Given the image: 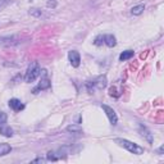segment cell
Segmentation results:
<instances>
[{"instance_id": "6da1fadb", "label": "cell", "mask_w": 164, "mask_h": 164, "mask_svg": "<svg viewBox=\"0 0 164 164\" xmlns=\"http://www.w3.org/2000/svg\"><path fill=\"white\" fill-rule=\"evenodd\" d=\"M119 146H122V148L127 149L129 153L132 154H136V155H141L144 154V148H141V146H139L137 144H133L131 141H128L126 139H116L114 140Z\"/></svg>"}, {"instance_id": "9a60e30c", "label": "cell", "mask_w": 164, "mask_h": 164, "mask_svg": "<svg viewBox=\"0 0 164 164\" xmlns=\"http://www.w3.org/2000/svg\"><path fill=\"white\" fill-rule=\"evenodd\" d=\"M103 42H104V36H98L96 39H95V41H94V44L95 45H98V46H100Z\"/></svg>"}, {"instance_id": "7c38bea8", "label": "cell", "mask_w": 164, "mask_h": 164, "mask_svg": "<svg viewBox=\"0 0 164 164\" xmlns=\"http://www.w3.org/2000/svg\"><path fill=\"white\" fill-rule=\"evenodd\" d=\"M12 148L11 145L8 144H0V157H3V155H6L8 153H11Z\"/></svg>"}, {"instance_id": "ba28073f", "label": "cell", "mask_w": 164, "mask_h": 164, "mask_svg": "<svg viewBox=\"0 0 164 164\" xmlns=\"http://www.w3.org/2000/svg\"><path fill=\"white\" fill-rule=\"evenodd\" d=\"M0 133H2L3 136H5V137H12L13 136V129L9 126H6L5 122L0 123Z\"/></svg>"}, {"instance_id": "2e32d148", "label": "cell", "mask_w": 164, "mask_h": 164, "mask_svg": "<svg viewBox=\"0 0 164 164\" xmlns=\"http://www.w3.org/2000/svg\"><path fill=\"white\" fill-rule=\"evenodd\" d=\"M6 122V114L4 111H0V123H4Z\"/></svg>"}, {"instance_id": "52a82bcc", "label": "cell", "mask_w": 164, "mask_h": 164, "mask_svg": "<svg viewBox=\"0 0 164 164\" xmlns=\"http://www.w3.org/2000/svg\"><path fill=\"white\" fill-rule=\"evenodd\" d=\"M9 107H11L14 111H21V110L24 108L23 103H22L21 100H18V99H11V100H9Z\"/></svg>"}, {"instance_id": "8fae6325", "label": "cell", "mask_w": 164, "mask_h": 164, "mask_svg": "<svg viewBox=\"0 0 164 164\" xmlns=\"http://www.w3.org/2000/svg\"><path fill=\"white\" fill-rule=\"evenodd\" d=\"M132 57H133V51H132V50H126V51H123V53L119 55V60H122V62H124V60L131 59Z\"/></svg>"}, {"instance_id": "9c48e42d", "label": "cell", "mask_w": 164, "mask_h": 164, "mask_svg": "<svg viewBox=\"0 0 164 164\" xmlns=\"http://www.w3.org/2000/svg\"><path fill=\"white\" fill-rule=\"evenodd\" d=\"M140 132H141V136H142V137H145V139L148 140L150 144L153 142V135H151V133H150V132H149L148 129H146L142 124H140Z\"/></svg>"}, {"instance_id": "7a4b0ae2", "label": "cell", "mask_w": 164, "mask_h": 164, "mask_svg": "<svg viewBox=\"0 0 164 164\" xmlns=\"http://www.w3.org/2000/svg\"><path fill=\"white\" fill-rule=\"evenodd\" d=\"M40 65L37 62H32L28 68H27V71H26V74H24V81L26 82H33L37 77L40 76Z\"/></svg>"}, {"instance_id": "5bb4252c", "label": "cell", "mask_w": 164, "mask_h": 164, "mask_svg": "<svg viewBox=\"0 0 164 164\" xmlns=\"http://www.w3.org/2000/svg\"><path fill=\"white\" fill-rule=\"evenodd\" d=\"M67 131H69V132H76V133H80V132H82V127L72 124V126H68V127H67Z\"/></svg>"}, {"instance_id": "277c9868", "label": "cell", "mask_w": 164, "mask_h": 164, "mask_svg": "<svg viewBox=\"0 0 164 164\" xmlns=\"http://www.w3.org/2000/svg\"><path fill=\"white\" fill-rule=\"evenodd\" d=\"M40 74H41L42 78L40 81V83L32 90L33 94H37L39 91H42V90H48V89H50V86H51V82L48 78V72L45 69H42V71H40Z\"/></svg>"}, {"instance_id": "8992f818", "label": "cell", "mask_w": 164, "mask_h": 164, "mask_svg": "<svg viewBox=\"0 0 164 164\" xmlns=\"http://www.w3.org/2000/svg\"><path fill=\"white\" fill-rule=\"evenodd\" d=\"M68 58H69V62L72 64V67L77 68L81 63V57H80V53L76 50H71L69 53H68Z\"/></svg>"}, {"instance_id": "4fadbf2b", "label": "cell", "mask_w": 164, "mask_h": 164, "mask_svg": "<svg viewBox=\"0 0 164 164\" xmlns=\"http://www.w3.org/2000/svg\"><path fill=\"white\" fill-rule=\"evenodd\" d=\"M144 9H145V5H144V4H140V5L133 6L132 9H131V13H132L133 15H140V14L144 12Z\"/></svg>"}, {"instance_id": "5b68a950", "label": "cell", "mask_w": 164, "mask_h": 164, "mask_svg": "<svg viewBox=\"0 0 164 164\" xmlns=\"http://www.w3.org/2000/svg\"><path fill=\"white\" fill-rule=\"evenodd\" d=\"M101 108H103V110L105 111L107 117L109 118V122L113 124V126H116L117 122H118V117H117V114H116V111L113 110V108H110V107H108V105H105V104H101Z\"/></svg>"}, {"instance_id": "e0dca14e", "label": "cell", "mask_w": 164, "mask_h": 164, "mask_svg": "<svg viewBox=\"0 0 164 164\" xmlns=\"http://www.w3.org/2000/svg\"><path fill=\"white\" fill-rule=\"evenodd\" d=\"M4 3H5V0H0V6H3Z\"/></svg>"}, {"instance_id": "3957f363", "label": "cell", "mask_w": 164, "mask_h": 164, "mask_svg": "<svg viewBox=\"0 0 164 164\" xmlns=\"http://www.w3.org/2000/svg\"><path fill=\"white\" fill-rule=\"evenodd\" d=\"M107 86V77L105 76H99L98 78H95L94 81H90L86 83V87H87V91L90 94L95 92L96 90H101Z\"/></svg>"}, {"instance_id": "30bf717a", "label": "cell", "mask_w": 164, "mask_h": 164, "mask_svg": "<svg viewBox=\"0 0 164 164\" xmlns=\"http://www.w3.org/2000/svg\"><path fill=\"white\" fill-rule=\"evenodd\" d=\"M104 44H107L109 48H113L117 45V40L113 35H107V36H104Z\"/></svg>"}]
</instances>
